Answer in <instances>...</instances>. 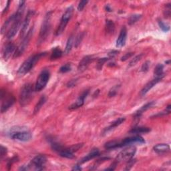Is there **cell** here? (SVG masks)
Here are the masks:
<instances>
[{"label":"cell","mask_w":171,"mask_h":171,"mask_svg":"<svg viewBox=\"0 0 171 171\" xmlns=\"http://www.w3.org/2000/svg\"><path fill=\"white\" fill-rule=\"evenodd\" d=\"M25 1H21L19 2V6L16 12L15 13V18L14 21L12 23V25L11 26L9 30L7 31L6 36L7 39H12L16 34L18 32V31L20 28L22 24L23 23L22 22V18L23 13H24V10H25Z\"/></svg>","instance_id":"6da1fadb"},{"label":"cell","mask_w":171,"mask_h":171,"mask_svg":"<svg viewBox=\"0 0 171 171\" xmlns=\"http://www.w3.org/2000/svg\"><path fill=\"white\" fill-rule=\"evenodd\" d=\"M46 55V52H42L31 55L23 62L18 70V74L20 75H23L28 73L29 71L32 70L33 67L36 64V63L42 57H44Z\"/></svg>","instance_id":"7a4b0ae2"},{"label":"cell","mask_w":171,"mask_h":171,"mask_svg":"<svg viewBox=\"0 0 171 171\" xmlns=\"http://www.w3.org/2000/svg\"><path fill=\"white\" fill-rule=\"evenodd\" d=\"M35 87L31 83H27L23 85L21 89L19 96V102L22 106L29 104L34 97Z\"/></svg>","instance_id":"3957f363"},{"label":"cell","mask_w":171,"mask_h":171,"mask_svg":"<svg viewBox=\"0 0 171 171\" xmlns=\"http://www.w3.org/2000/svg\"><path fill=\"white\" fill-rule=\"evenodd\" d=\"M51 12H47L43 19L42 24L39 30V37L38 39V45L40 46L47 38L51 30Z\"/></svg>","instance_id":"277c9868"},{"label":"cell","mask_w":171,"mask_h":171,"mask_svg":"<svg viewBox=\"0 0 171 171\" xmlns=\"http://www.w3.org/2000/svg\"><path fill=\"white\" fill-rule=\"evenodd\" d=\"M9 134L10 138L13 140L22 142H27L30 140L32 138V135L28 130L19 128V127H15V128H11Z\"/></svg>","instance_id":"5b68a950"},{"label":"cell","mask_w":171,"mask_h":171,"mask_svg":"<svg viewBox=\"0 0 171 171\" xmlns=\"http://www.w3.org/2000/svg\"><path fill=\"white\" fill-rule=\"evenodd\" d=\"M33 34H34V27H31V28L27 31V33L25 35V37L23 38L22 42L19 43V45L17 47V48L15 50V53L13 55L14 58H19V56H21L23 53H24V51L26 50L27 46L29 45V43L31 40V38L33 36Z\"/></svg>","instance_id":"8992f818"},{"label":"cell","mask_w":171,"mask_h":171,"mask_svg":"<svg viewBox=\"0 0 171 171\" xmlns=\"http://www.w3.org/2000/svg\"><path fill=\"white\" fill-rule=\"evenodd\" d=\"M73 12H74L73 6H70L66 9L65 12L62 15V17L60 20V23H59V25L58 26L56 31H55V35L58 36V35H61L63 32V31H64L66 29L67 24L68 23L71 16H72Z\"/></svg>","instance_id":"52a82bcc"},{"label":"cell","mask_w":171,"mask_h":171,"mask_svg":"<svg viewBox=\"0 0 171 171\" xmlns=\"http://www.w3.org/2000/svg\"><path fill=\"white\" fill-rule=\"evenodd\" d=\"M136 152V148L134 146H130L127 148L122 150L121 152L118 154L115 161H116L118 163L120 162H128L130 159H132L134 157V155Z\"/></svg>","instance_id":"ba28073f"},{"label":"cell","mask_w":171,"mask_h":171,"mask_svg":"<svg viewBox=\"0 0 171 171\" xmlns=\"http://www.w3.org/2000/svg\"><path fill=\"white\" fill-rule=\"evenodd\" d=\"M50 77V72L48 70L45 69L41 71L37 79L36 83L35 84V90L37 92H40L44 89L48 82Z\"/></svg>","instance_id":"9c48e42d"},{"label":"cell","mask_w":171,"mask_h":171,"mask_svg":"<svg viewBox=\"0 0 171 171\" xmlns=\"http://www.w3.org/2000/svg\"><path fill=\"white\" fill-rule=\"evenodd\" d=\"M46 161L47 158L44 155H38L31 160L29 164L30 169L35 170H42L44 169Z\"/></svg>","instance_id":"30bf717a"},{"label":"cell","mask_w":171,"mask_h":171,"mask_svg":"<svg viewBox=\"0 0 171 171\" xmlns=\"http://www.w3.org/2000/svg\"><path fill=\"white\" fill-rule=\"evenodd\" d=\"M2 105H1V112L3 114L6 112L7 110H9L15 102V98L12 94H7L5 96L1 98Z\"/></svg>","instance_id":"8fae6325"},{"label":"cell","mask_w":171,"mask_h":171,"mask_svg":"<svg viewBox=\"0 0 171 171\" xmlns=\"http://www.w3.org/2000/svg\"><path fill=\"white\" fill-rule=\"evenodd\" d=\"M145 143V140L140 136H134L132 137H128L124 138V140L120 141V147L128 146V145H132L134 144H139L142 145Z\"/></svg>","instance_id":"7c38bea8"},{"label":"cell","mask_w":171,"mask_h":171,"mask_svg":"<svg viewBox=\"0 0 171 171\" xmlns=\"http://www.w3.org/2000/svg\"><path fill=\"white\" fill-rule=\"evenodd\" d=\"M34 14V11L32 10H29L28 12H27L26 18L24 19V20L23 22L22 26V29H21V32H20V38H23L24 35H26L27 34V28H28L30 23V20L31 18Z\"/></svg>","instance_id":"4fadbf2b"},{"label":"cell","mask_w":171,"mask_h":171,"mask_svg":"<svg viewBox=\"0 0 171 171\" xmlns=\"http://www.w3.org/2000/svg\"><path fill=\"white\" fill-rule=\"evenodd\" d=\"M17 47L13 42H8L5 45L3 49V58L5 60L8 59L11 55H14Z\"/></svg>","instance_id":"5bb4252c"},{"label":"cell","mask_w":171,"mask_h":171,"mask_svg":"<svg viewBox=\"0 0 171 171\" xmlns=\"http://www.w3.org/2000/svg\"><path fill=\"white\" fill-rule=\"evenodd\" d=\"M88 94H89V90H86L83 91V92L80 95H79L78 100L74 103H73V104L71 106H70L69 109L70 110H75V109H77V108H79V107L82 106L83 105V104H84V100L86 98L87 96L88 95Z\"/></svg>","instance_id":"9a60e30c"},{"label":"cell","mask_w":171,"mask_h":171,"mask_svg":"<svg viewBox=\"0 0 171 171\" xmlns=\"http://www.w3.org/2000/svg\"><path fill=\"white\" fill-rule=\"evenodd\" d=\"M93 56L92 55H86V56L83 57L82 60L79 62L78 66V71H83L87 69V67H88V66L90 65V63H92L93 61Z\"/></svg>","instance_id":"2e32d148"},{"label":"cell","mask_w":171,"mask_h":171,"mask_svg":"<svg viewBox=\"0 0 171 171\" xmlns=\"http://www.w3.org/2000/svg\"><path fill=\"white\" fill-rule=\"evenodd\" d=\"M161 78H155L154 79H153V80H151L150 82H149L146 84L143 87V88L142 89V90L140 91V95L142 96H144L145 95L148 93L149 91L152 89L153 87L157 85L158 82H160L161 81Z\"/></svg>","instance_id":"e0dca14e"},{"label":"cell","mask_w":171,"mask_h":171,"mask_svg":"<svg viewBox=\"0 0 171 171\" xmlns=\"http://www.w3.org/2000/svg\"><path fill=\"white\" fill-rule=\"evenodd\" d=\"M126 37H127V30L125 26H123L122 28L119 36L116 40V47H122L124 46L126 44Z\"/></svg>","instance_id":"ac0fdd59"},{"label":"cell","mask_w":171,"mask_h":171,"mask_svg":"<svg viewBox=\"0 0 171 171\" xmlns=\"http://www.w3.org/2000/svg\"><path fill=\"white\" fill-rule=\"evenodd\" d=\"M124 121H125L124 118H120L117 119L116 120H115L113 122H112V124H111L108 127H107V128H106L104 130V131H103V132H102V134L103 135L107 134L109 132H110V131H112V130L116 128V127H118V126H120V124H122Z\"/></svg>","instance_id":"d6986e66"},{"label":"cell","mask_w":171,"mask_h":171,"mask_svg":"<svg viewBox=\"0 0 171 171\" xmlns=\"http://www.w3.org/2000/svg\"><path fill=\"white\" fill-rule=\"evenodd\" d=\"M153 150L158 154H164L169 153L170 149V146L167 144H158L154 146Z\"/></svg>","instance_id":"ffe728a7"},{"label":"cell","mask_w":171,"mask_h":171,"mask_svg":"<svg viewBox=\"0 0 171 171\" xmlns=\"http://www.w3.org/2000/svg\"><path fill=\"white\" fill-rule=\"evenodd\" d=\"M154 104H155L154 101H152V102L146 103V104H145L144 106H142L140 109H139L138 111H136V113H135L134 115V118L136 119V118H140L142 116V114L143 113L146 112V110H148L149 109L152 108V107H153L154 106Z\"/></svg>","instance_id":"44dd1931"},{"label":"cell","mask_w":171,"mask_h":171,"mask_svg":"<svg viewBox=\"0 0 171 171\" xmlns=\"http://www.w3.org/2000/svg\"><path fill=\"white\" fill-rule=\"evenodd\" d=\"M99 154H100V151L98 149H94L93 150H92L90 151V152L86 155V157H83L82 160L79 161V164H83V163L88 162L92 160V159L96 158V157L99 156Z\"/></svg>","instance_id":"7402d4cb"},{"label":"cell","mask_w":171,"mask_h":171,"mask_svg":"<svg viewBox=\"0 0 171 171\" xmlns=\"http://www.w3.org/2000/svg\"><path fill=\"white\" fill-rule=\"evenodd\" d=\"M57 153L59 156L63 158L69 159H72L74 158V155L73 154L74 153L70 149V148H65V147H63V146L61 147L60 149L58 151Z\"/></svg>","instance_id":"603a6c76"},{"label":"cell","mask_w":171,"mask_h":171,"mask_svg":"<svg viewBox=\"0 0 171 171\" xmlns=\"http://www.w3.org/2000/svg\"><path fill=\"white\" fill-rule=\"evenodd\" d=\"M15 15L14 14L13 15H11V16L5 22V23H3V25L2 27V30H1L2 34L7 32V31L9 30L11 26L12 25V23L14 21V19H15Z\"/></svg>","instance_id":"cb8c5ba5"},{"label":"cell","mask_w":171,"mask_h":171,"mask_svg":"<svg viewBox=\"0 0 171 171\" xmlns=\"http://www.w3.org/2000/svg\"><path fill=\"white\" fill-rule=\"evenodd\" d=\"M154 75L155 78L162 79L164 76V66L161 63L157 64L154 70Z\"/></svg>","instance_id":"d4e9b609"},{"label":"cell","mask_w":171,"mask_h":171,"mask_svg":"<svg viewBox=\"0 0 171 171\" xmlns=\"http://www.w3.org/2000/svg\"><path fill=\"white\" fill-rule=\"evenodd\" d=\"M105 31L107 34L111 35L114 34L115 31V24L113 21L110 20V19H108V20L106 21Z\"/></svg>","instance_id":"484cf974"},{"label":"cell","mask_w":171,"mask_h":171,"mask_svg":"<svg viewBox=\"0 0 171 171\" xmlns=\"http://www.w3.org/2000/svg\"><path fill=\"white\" fill-rule=\"evenodd\" d=\"M150 131V129L147 127H135L132 130L129 131V133L130 134H142V133H148Z\"/></svg>","instance_id":"4316f807"},{"label":"cell","mask_w":171,"mask_h":171,"mask_svg":"<svg viewBox=\"0 0 171 171\" xmlns=\"http://www.w3.org/2000/svg\"><path fill=\"white\" fill-rule=\"evenodd\" d=\"M63 54L62 51L61 49L58 47H54L51 51V54L50 55V59L51 60H54V59H57L58 58H60Z\"/></svg>","instance_id":"83f0119b"},{"label":"cell","mask_w":171,"mask_h":171,"mask_svg":"<svg viewBox=\"0 0 171 171\" xmlns=\"http://www.w3.org/2000/svg\"><path fill=\"white\" fill-rule=\"evenodd\" d=\"M104 148L107 150H113L118 148H120V141L118 140H112L106 142L104 145Z\"/></svg>","instance_id":"f1b7e54d"},{"label":"cell","mask_w":171,"mask_h":171,"mask_svg":"<svg viewBox=\"0 0 171 171\" xmlns=\"http://www.w3.org/2000/svg\"><path fill=\"white\" fill-rule=\"evenodd\" d=\"M74 43V35H71L69 37L68 39H67V43H66V48H65V53L66 54H69L70 52V51L71 50V48H72Z\"/></svg>","instance_id":"f546056e"},{"label":"cell","mask_w":171,"mask_h":171,"mask_svg":"<svg viewBox=\"0 0 171 171\" xmlns=\"http://www.w3.org/2000/svg\"><path fill=\"white\" fill-rule=\"evenodd\" d=\"M46 102V97L45 96H42L39 100L37 104L35 105L34 110V113L37 114L39 111V110L42 108V107L43 106V104H45Z\"/></svg>","instance_id":"4dcf8cb0"},{"label":"cell","mask_w":171,"mask_h":171,"mask_svg":"<svg viewBox=\"0 0 171 171\" xmlns=\"http://www.w3.org/2000/svg\"><path fill=\"white\" fill-rule=\"evenodd\" d=\"M141 18H142V15L140 14H134L132 15H131L128 19V24L130 26L134 24V23H136Z\"/></svg>","instance_id":"1f68e13d"},{"label":"cell","mask_w":171,"mask_h":171,"mask_svg":"<svg viewBox=\"0 0 171 171\" xmlns=\"http://www.w3.org/2000/svg\"><path fill=\"white\" fill-rule=\"evenodd\" d=\"M109 58H102L99 59L98 60L97 62V64H96V69L98 70H101L103 67V66H104V63L109 60Z\"/></svg>","instance_id":"d6a6232c"},{"label":"cell","mask_w":171,"mask_h":171,"mask_svg":"<svg viewBox=\"0 0 171 171\" xmlns=\"http://www.w3.org/2000/svg\"><path fill=\"white\" fill-rule=\"evenodd\" d=\"M163 14H164L165 18H169L170 17L171 15V3H169L165 5L164 11H163Z\"/></svg>","instance_id":"836d02e7"},{"label":"cell","mask_w":171,"mask_h":171,"mask_svg":"<svg viewBox=\"0 0 171 171\" xmlns=\"http://www.w3.org/2000/svg\"><path fill=\"white\" fill-rule=\"evenodd\" d=\"M71 64L70 63H66V64L64 65H63L60 68H59V72L60 73H63V74H64V73H67V72H68V71H71Z\"/></svg>","instance_id":"e575fe53"},{"label":"cell","mask_w":171,"mask_h":171,"mask_svg":"<svg viewBox=\"0 0 171 171\" xmlns=\"http://www.w3.org/2000/svg\"><path fill=\"white\" fill-rule=\"evenodd\" d=\"M143 55L144 54H140L136 55V56H135L133 59H132V60H131L129 63V67H132L136 65L139 61L141 60V59L143 57Z\"/></svg>","instance_id":"d590c367"},{"label":"cell","mask_w":171,"mask_h":171,"mask_svg":"<svg viewBox=\"0 0 171 171\" xmlns=\"http://www.w3.org/2000/svg\"><path fill=\"white\" fill-rule=\"evenodd\" d=\"M120 85H116V86H114V87H112V88H111L109 91L108 96L110 98H111V97H114V96H116V95L118 93V92L119 89H120Z\"/></svg>","instance_id":"8d00e7d4"},{"label":"cell","mask_w":171,"mask_h":171,"mask_svg":"<svg viewBox=\"0 0 171 171\" xmlns=\"http://www.w3.org/2000/svg\"><path fill=\"white\" fill-rule=\"evenodd\" d=\"M110 159V158H108V157H102V158H100V159H98V161H96V162L94 163V164L93 165V166H92V168H90V169L91 170H94V169H96L97 167L100 165V164H102V163H103L104 162H105V161H108V160H109Z\"/></svg>","instance_id":"74e56055"},{"label":"cell","mask_w":171,"mask_h":171,"mask_svg":"<svg viewBox=\"0 0 171 171\" xmlns=\"http://www.w3.org/2000/svg\"><path fill=\"white\" fill-rule=\"evenodd\" d=\"M158 26L160 27V28L164 31V32H167L170 30V26L167 23L163 22L162 20H158Z\"/></svg>","instance_id":"f35d334b"},{"label":"cell","mask_w":171,"mask_h":171,"mask_svg":"<svg viewBox=\"0 0 171 171\" xmlns=\"http://www.w3.org/2000/svg\"><path fill=\"white\" fill-rule=\"evenodd\" d=\"M83 37H84V33H81V34H79L78 35V36L75 38V39L74 41L75 47H77L79 44H80Z\"/></svg>","instance_id":"ab89813d"},{"label":"cell","mask_w":171,"mask_h":171,"mask_svg":"<svg viewBox=\"0 0 171 171\" xmlns=\"http://www.w3.org/2000/svg\"><path fill=\"white\" fill-rule=\"evenodd\" d=\"M150 66V61H146L144 63H143L142 67H141V71L142 72H146L149 70V67Z\"/></svg>","instance_id":"60d3db41"},{"label":"cell","mask_w":171,"mask_h":171,"mask_svg":"<svg viewBox=\"0 0 171 171\" xmlns=\"http://www.w3.org/2000/svg\"><path fill=\"white\" fill-rule=\"evenodd\" d=\"M127 165L126 166V169L125 170H130L131 169V168L134 166V165L135 164V162H136V160L135 159H130V161H128L127 162Z\"/></svg>","instance_id":"b9f144b4"},{"label":"cell","mask_w":171,"mask_h":171,"mask_svg":"<svg viewBox=\"0 0 171 171\" xmlns=\"http://www.w3.org/2000/svg\"><path fill=\"white\" fill-rule=\"evenodd\" d=\"M88 1H86V0H83V1L79 2L78 3V10L79 11H81L83 10L85 6H86L87 3H88Z\"/></svg>","instance_id":"7bdbcfd3"},{"label":"cell","mask_w":171,"mask_h":171,"mask_svg":"<svg viewBox=\"0 0 171 171\" xmlns=\"http://www.w3.org/2000/svg\"><path fill=\"white\" fill-rule=\"evenodd\" d=\"M77 83H78L77 79H71V80H70L67 83V87H68V88H73V87L77 85Z\"/></svg>","instance_id":"ee69618b"},{"label":"cell","mask_w":171,"mask_h":171,"mask_svg":"<svg viewBox=\"0 0 171 171\" xmlns=\"http://www.w3.org/2000/svg\"><path fill=\"white\" fill-rule=\"evenodd\" d=\"M17 160H18V157H13L11 159H10V160L7 162V169L10 170L11 169V165H13V163H14L15 162H16L18 161Z\"/></svg>","instance_id":"f6af8a7d"},{"label":"cell","mask_w":171,"mask_h":171,"mask_svg":"<svg viewBox=\"0 0 171 171\" xmlns=\"http://www.w3.org/2000/svg\"><path fill=\"white\" fill-rule=\"evenodd\" d=\"M134 52H129V53L126 54L125 55H123V56L121 58V61L124 62V61L127 60V59L132 57V55H134Z\"/></svg>","instance_id":"bcb514c9"},{"label":"cell","mask_w":171,"mask_h":171,"mask_svg":"<svg viewBox=\"0 0 171 171\" xmlns=\"http://www.w3.org/2000/svg\"><path fill=\"white\" fill-rule=\"evenodd\" d=\"M119 53V51L118 50H112L110 52L108 53V58L111 59V58H114L116 55H118V54Z\"/></svg>","instance_id":"7dc6e473"},{"label":"cell","mask_w":171,"mask_h":171,"mask_svg":"<svg viewBox=\"0 0 171 171\" xmlns=\"http://www.w3.org/2000/svg\"><path fill=\"white\" fill-rule=\"evenodd\" d=\"M1 158L2 159L3 157L6 156V154H7V150L5 146H3V145H1Z\"/></svg>","instance_id":"c3c4849f"},{"label":"cell","mask_w":171,"mask_h":171,"mask_svg":"<svg viewBox=\"0 0 171 171\" xmlns=\"http://www.w3.org/2000/svg\"><path fill=\"white\" fill-rule=\"evenodd\" d=\"M10 1H8V2H7V4H6V8L4 9V10H3V14H4L5 13H6L7 11V10H8L9 7H10Z\"/></svg>","instance_id":"681fc988"},{"label":"cell","mask_w":171,"mask_h":171,"mask_svg":"<svg viewBox=\"0 0 171 171\" xmlns=\"http://www.w3.org/2000/svg\"><path fill=\"white\" fill-rule=\"evenodd\" d=\"M72 170H81L82 168H81L80 166H79V165H77L74 166V167L72 169Z\"/></svg>","instance_id":"f907efd6"},{"label":"cell","mask_w":171,"mask_h":171,"mask_svg":"<svg viewBox=\"0 0 171 171\" xmlns=\"http://www.w3.org/2000/svg\"><path fill=\"white\" fill-rule=\"evenodd\" d=\"M105 10L106 11H108V12H111V11H112V10L111 9V7H110L109 5H106L105 6Z\"/></svg>","instance_id":"816d5d0a"},{"label":"cell","mask_w":171,"mask_h":171,"mask_svg":"<svg viewBox=\"0 0 171 171\" xmlns=\"http://www.w3.org/2000/svg\"><path fill=\"white\" fill-rule=\"evenodd\" d=\"M108 66H116V63H115L114 62H112V63H109Z\"/></svg>","instance_id":"f5cc1de1"},{"label":"cell","mask_w":171,"mask_h":171,"mask_svg":"<svg viewBox=\"0 0 171 171\" xmlns=\"http://www.w3.org/2000/svg\"><path fill=\"white\" fill-rule=\"evenodd\" d=\"M170 60L166 61V62H165V63H166V64H168V65H169V64H170Z\"/></svg>","instance_id":"db71d44e"}]
</instances>
